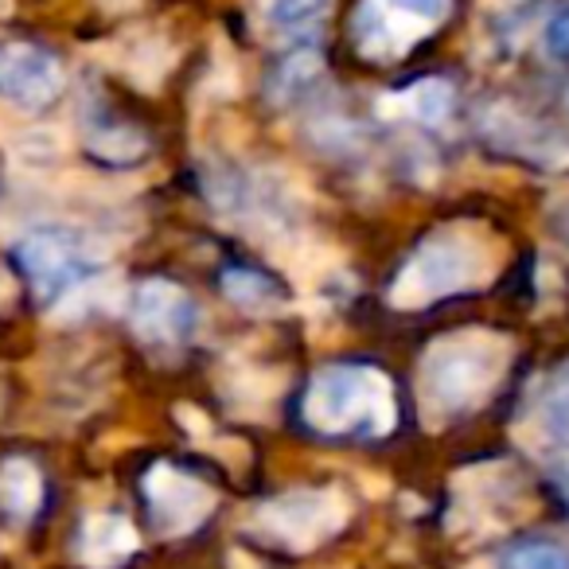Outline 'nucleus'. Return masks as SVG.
<instances>
[{"label": "nucleus", "mask_w": 569, "mask_h": 569, "mask_svg": "<svg viewBox=\"0 0 569 569\" xmlns=\"http://www.w3.org/2000/svg\"><path fill=\"white\" fill-rule=\"evenodd\" d=\"M503 266V242L480 222H445L429 230L390 284L395 309H426L445 297L483 289Z\"/></svg>", "instance_id": "f257e3e1"}, {"label": "nucleus", "mask_w": 569, "mask_h": 569, "mask_svg": "<svg viewBox=\"0 0 569 569\" xmlns=\"http://www.w3.org/2000/svg\"><path fill=\"white\" fill-rule=\"evenodd\" d=\"M511 340L491 328H460L426 348L418 363V402L429 421L480 410L503 382Z\"/></svg>", "instance_id": "f03ea898"}, {"label": "nucleus", "mask_w": 569, "mask_h": 569, "mask_svg": "<svg viewBox=\"0 0 569 569\" xmlns=\"http://www.w3.org/2000/svg\"><path fill=\"white\" fill-rule=\"evenodd\" d=\"M301 421L325 441H379L398 426L395 387L375 367L332 363L305 387Z\"/></svg>", "instance_id": "7ed1b4c3"}, {"label": "nucleus", "mask_w": 569, "mask_h": 569, "mask_svg": "<svg viewBox=\"0 0 569 569\" xmlns=\"http://www.w3.org/2000/svg\"><path fill=\"white\" fill-rule=\"evenodd\" d=\"M17 258L24 277L32 281L36 297L48 305H59L87 284L90 277L102 273L106 250L90 234L71 227H43L32 230L28 238H20Z\"/></svg>", "instance_id": "20e7f679"}, {"label": "nucleus", "mask_w": 569, "mask_h": 569, "mask_svg": "<svg viewBox=\"0 0 569 569\" xmlns=\"http://www.w3.org/2000/svg\"><path fill=\"white\" fill-rule=\"evenodd\" d=\"M452 0H359L351 43L367 63H398L449 20Z\"/></svg>", "instance_id": "39448f33"}, {"label": "nucleus", "mask_w": 569, "mask_h": 569, "mask_svg": "<svg viewBox=\"0 0 569 569\" xmlns=\"http://www.w3.org/2000/svg\"><path fill=\"white\" fill-rule=\"evenodd\" d=\"M348 499L336 488H297L266 499L253 511V527H258V538H266V542L305 553L340 535L348 527Z\"/></svg>", "instance_id": "423d86ee"}, {"label": "nucleus", "mask_w": 569, "mask_h": 569, "mask_svg": "<svg viewBox=\"0 0 569 569\" xmlns=\"http://www.w3.org/2000/svg\"><path fill=\"white\" fill-rule=\"evenodd\" d=\"M141 496L144 507H149V522L157 535L164 538H183L191 530H199L219 507V496L214 488L203 480V476L188 472V468L176 465H152L141 480Z\"/></svg>", "instance_id": "0eeeda50"}, {"label": "nucleus", "mask_w": 569, "mask_h": 569, "mask_svg": "<svg viewBox=\"0 0 569 569\" xmlns=\"http://www.w3.org/2000/svg\"><path fill=\"white\" fill-rule=\"evenodd\" d=\"M129 325H133L137 340H144L149 348H180L196 336L199 305L183 284L152 277V281H141L133 289Z\"/></svg>", "instance_id": "6e6552de"}, {"label": "nucleus", "mask_w": 569, "mask_h": 569, "mask_svg": "<svg viewBox=\"0 0 569 569\" xmlns=\"http://www.w3.org/2000/svg\"><path fill=\"white\" fill-rule=\"evenodd\" d=\"M63 63L32 40H0V98L24 113H40L63 94Z\"/></svg>", "instance_id": "1a4fd4ad"}, {"label": "nucleus", "mask_w": 569, "mask_h": 569, "mask_svg": "<svg viewBox=\"0 0 569 569\" xmlns=\"http://www.w3.org/2000/svg\"><path fill=\"white\" fill-rule=\"evenodd\" d=\"M141 550V535L126 515L94 511L82 519L79 538H74V558L87 569H118Z\"/></svg>", "instance_id": "9d476101"}, {"label": "nucleus", "mask_w": 569, "mask_h": 569, "mask_svg": "<svg viewBox=\"0 0 569 569\" xmlns=\"http://www.w3.org/2000/svg\"><path fill=\"white\" fill-rule=\"evenodd\" d=\"M222 297H227L234 309L250 312V317H273V312L289 309V293H284L281 284L250 266L222 269Z\"/></svg>", "instance_id": "9b49d317"}, {"label": "nucleus", "mask_w": 569, "mask_h": 569, "mask_svg": "<svg viewBox=\"0 0 569 569\" xmlns=\"http://www.w3.org/2000/svg\"><path fill=\"white\" fill-rule=\"evenodd\" d=\"M43 503V476L32 460L9 457L0 465V511L17 522H28Z\"/></svg>", "instance_id": "f8f14e48"}, {"label": "nucleus", "mask_w": 569, "mask_h": 569, "mask_svg": "<svg viewBox=\"0 0 569 569\" xmlns=\"http://www.w3.org/2000/svg\"><path fill=\"white\" fill-rule=\"evenodd\" d=\"M395 110L418 126H441L452 110V82L445 79H418L413 87L398 90Z\"/></svg>", "instance_id": "ddd939ff"}, {"label": "nucleus", "mask_w": 569, "mask_h": 569, "mask_svg": "<svg viewBox=\"0 0 569 569\" xmlns=\"http://www.w3.org/2000/svg\"><path fill=\"white\" fill-rule=\"evenodd\" d=\"M87 144L94 157L110 160V164H133L149 152V137L133 126H121V121H94L87 129Z\"/></svg>", "instance_id": "4468645a"}, {"label": "nucleus", "mask_w": 569, "mask_h": 569, "mask_svg": "<svg viewBox=\"0 0 569 569\" xmlns=\"http://www.w3.org/2000/svg\"><path fill=\"white\" fill-rule=\"evenodd\" d=\"M499 569H569V550L550 538H519L499 553Z\"/></svg>", "instance_id": "2eb2a0df"}, {"label": "nucleus", "mask_w": 569, "mask_h": 569, "mask_svg": "<svg viewBox=\"0 0 569 569\" xmlns=\"http://www.w3.org/2000/svg\"><path fill=\"white\" fill-rule=\"evenodd\" d=\"M325 9L328 0H266V20L281 32H297V28L312 24Z\"/></svg>", "instance_id": "dca6fc26"}, {"label": "nucleus", "mask_w": 569, "mask_h": 569, "mask_svg": "<svg viewBox=\"0 0 569 569\" xmlns=\"http://www.w3.org/2000/svg\"><path fill=\"white\" fill-rule=\"evenodd\" d=\"M542 43L558 63H569V4H561L542 28Z\"/></svg>", "instance_id": "f3484780"}, {"label": "nucleus", "mask_w": 569, "mask_h": 569, "mask_svg": "<svg viewBox=\"0 0 569 569\" xmlns=\"http://www.w3.org/2000/svg\"><path fill=\"white\" fill-rule=\"evenodd\" d=\"M17 301V281H12V273L4 266H0V312L9 309V305Z\"/></svg>", "instance_id": "a211bd4d"}, {"label": "nucleus", "mask_w": 569, "mask_h": 569, "mask_svg": "<svg viewBox=\"0 0 569 569\" xmlns=\"http://www.w3.org/2000/svg\"><path fill=\"white\" fill-rule=\"evenodd\" d=\"M553 488H558L561 503L569 507V460H566V465H558V468H553Z\"/></svg>", "instance_id": "6ab92c4d"}, {"label": "nucleus", "mask_w": 569, "mask_h": 569, "mask_svg": "<svg viewBox=\"0 0 569 569\" xmlns=\"http://www.w3.org/2000/svg\"><path fill=\"white\" fill-rule=\"evenodd\" d=\"M553 227H558V230H561V234H566V238H569V203H561V207H558V211H553Z\"/></svg>", "instance_id": "aec40b11"}, {"label": "nucleus", "mask_w": 569, "mask_h": 569, "mask_svg": "<svg viewBox=\"0 0 569 569\" xmlns=\"http://www.w3.org/2000/svg\"><path fill=\"white\" fill-rule=\"evenodd\" d=\"M9 9H12V0H0V17H9Z\"/></svg>", "instance_id": "412c9836"}]
</instances>
